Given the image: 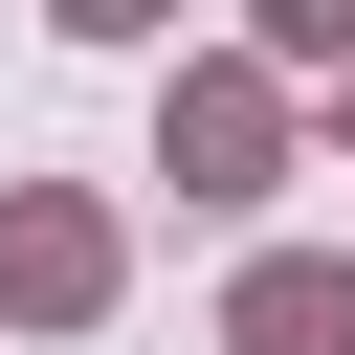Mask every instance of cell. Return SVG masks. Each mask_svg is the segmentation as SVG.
<instances>
[{"instance_id":"cell-1","label":"cell","mask_w":355,"mask_h":355,"mask_svg":"<svg viewBox=\"0 0 355 355\" xmlns=\"http://www.w3.org/2000/svg\"><path fill=\"white\" fill-rule=\"evenodd\" d=\"M155 178L222 200V222L288 200V89H266V67H178V89H155Z\"/></svg>"},{"instance_id":"cell-2","label":"cell","mask_w":355,"mask_h":355,"mask_svg":"<svg viewBox=\"0 0 355 355\" xmlns=\"http://www.w3.org/2000/svg\"><path fill=\"white\" fill-rule=\"evenodd\" d=\"M111 288H133L111 200H89V178H22V200H0V311H22V333H89Z\"/></svg>"},{"instance_id":"cell-3","label":"cell","mask_w":355,"mask_h":355,"mask_svg":"<svg viewBox=\"0 0 355 355\" xmlns=\"http://www.w3.org/2000/svg\"><path fill=\"white\" fill-rule=\"evenodd\" d=\"M222 355H355V244H266L222 288Z\"/></svg>"},{"instance_id":"cell-4","label":"cell","mask_w":355,"mask_h":355,"mask_svg":"<svg viewBox=\"0 0 355 355\" xmlns=\"http://www.w3.org/2000/svg\"><path fill=\"white\" fill-rule=\"evenodd\" d=\"M244 44H266V67H333V44H355V0H244Z\"/></svg>"},{"instance_id":"cell-5","label":"cell","mask_w":355,"mask_h":355,"mask_svg":"<svg viewBox=\"0 0 355 355\" xmlns=\"http://www.w3.org/2000/svg\"><path fill=\"white\" fill-rule=\"evenodd\" d=\"M67 44H178V0H44Z\"/></svg>"},{"instance_id":"cell-6","label":"cell","mask_w":355,"mask_h":355,"mask_svg":"<svg viewBox=\"0 0 355 355\" xmlns=\"http://www.w3.org/2000/svg\"><path fill=\"white\" fill-rule=\"evenodd\" d=\"M311 111H333V133H355V44H333V67H311Z\"/></svg>"}]
</instances>
